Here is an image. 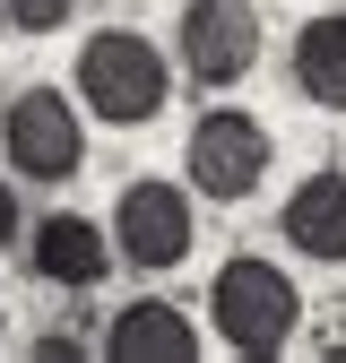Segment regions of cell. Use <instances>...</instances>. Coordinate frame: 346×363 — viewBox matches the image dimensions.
Segmentation results:
<instances>
[{
	"mask_svg": "<svg viewBox=\"0 0 346 363\" xmlns=\"http://www.w3.org/2000/svg\"><path fill=\"white\" fill-rule=\"evenodd\" d=\"M173 96V69L139 26H96L78 43V104L104 130H147Z\"/></svg>",
	"mask_w": 346,
	"mask_h": 363,
	"instance_id": "6da1fadb",
	"label": "cell"
},
{
	"mask_svg": "<svg viewBox=\"0 0 346 363\" xmlns=\"http://www.w3.org/2000/svg\"><path fill=\"white\" fill-rule=\"evenodd\" d=\"M208 320H216V337H225L242 363H269L303 329V294H294V277H286L277 259L234 251L225 268H216V286H208Z\"/></svg>",
	"mask_w": 346,
	"mask_h": 363,
	"instance_id": "7a4b0ae2",
	"label": "cell"
},
{
	"mask_svg": "<svg viewBox=\"0 0 346 363\" xmlns=\"http://www.w3.org/2000/svg\"><path fill=\"white\" fill-rule=\"evenodd\" d=\"M269 164H277L269 121H260V113H234V104L199 113L191 139H182V173H191V191L216 199V208H242L260 182H269Z\"/></svg>",
	"mask_w": 346,
	"mask_h": 363,
	"instance_id": "3957f363",
	"label": "cell"
},
{
	"mask_svg": "<svg viewBox=\"0 0 346 363\" xmlns=\"http://www.w3.org/2000/svg\"><path fill=\"white\" fill-rule=\"evenodd\" d=\"M0 156L18 182H78L86 164V121L61 86H18L0 104Z\"/></svg>",
	"mask_w": 346,
	"mask_h": 363,
	"instance_id": "277c9868",
	"label": "cell"
},
{
	"mask_svg": "<svg viewBox=\"0 0 346 363\" xmlns=\"http://www.w3.org/2000/svg\"><path fill=\"white\" fill-rule=\"evenodd\" d=\"M173 43H182V78L208 86V96H225V86H242L260 69V43H269V26H260L251 0H182V26H173Z\"/></svg>",
	"mask_w": 346,
	"mask_h": 363,
	"instance_id": "5b68a950",
	"label": "cell"
},
{
	"mask_svg": "<svg viewBox=\"0 0 346 363\" xmlns=\"http://www.w3.org/2000/svg\"><path fill=\"white\" fill-rule=\"evenodd\" d=\"M113 259H130L139 277H164V268H182L191 259V242H199V225H191V199L173 191V182H156V173H139L121 191V208H113Z\"/></svg>",
	"mask_w": 346,
	"mask_h": 363,
	"instance_id": "8992f818",
	"label": "cell"
},
{
	"mask_svg": "<svg viewBox=\"0 0 346 363\" xmlns=\"http://www.w3.org/2000/svg\"><path fill=\"white\" fill-rule=\"evenodd\" d=\"M26 268L43 286H61V294H96L104 277H113V234L96 216H69V208H52L26 234Z\"/></svg>",
	"mask_w": 346,
	"mask_h": 363,
	"instance_id": "52a82bcc",
	"label": "cell"
},
{
	"mask_svg": "<svg viewBox=\"0 0 346 363\" xmlns=\"http://www.w3.org/2000/svg\"><path fill=\"white\" fill-rule=\"evenodd\" d=\"M277 234H286V251H303V259L346 268V173H337V164L303 173L294 191H286V208H277Z\"/></svg>",
	"mask_w": 346,
	"mask_h": 363,
	"instance_id": "ba28073f",
	"label": "cell"
},
{
	"mask_svg": "<svg viewBox=\"0 0 346 363\" xmlns=\"http://www.w3.org/2000/svg\"><path fill=\"white\" fill-rule=\"evenodd\" d=\"M104 354L113 363H199V329L182 320L173 303H121L104 320Z\"/></svg>",
	"mask_w": 346,
	"mask_h": 363,
	"instance_id": "9c48e42d",
	"label": "cell"
},
{
	"mask_svg": "<svg viewBox=\"0 0 346 363\" xmlns=\"http://www.w3.org/2000/svg\"><path fill=\"white\" fill-rule=\"evenodd\" d=\"M294 86H303V104L346 113V9L303 18V35H294Z\"/></svg>",
	"mask_w": 346,
	"mask_h": 363,
	"instance_id": "30bf717a",
	"label": "cell"
},
{
	"mask_svg": "<svg viewBox=\"0 0 346 363\" xmlns=\"http://www.w3.org/2000/svg\"><path fill=\"white\" fill-rule=\"evenodd\" d=\"M0 18H9L18 35H61L78 18V0H0Z\"/></svg>",
	"mask_w": 346,
	"mask_h": 363,
	"instance_id": "8fae6325",
	"label": "cell"
},
{
	"mask_svg": "<svg viewBox=\"0 0 346 363\" xmlns=\"http://www.w3.org/2000/svg\"><path fill=\"white\" fill-rule=\"evenodd\" d=\"M26 234V216H18V191H9V173H0V251H9Z\"/></svg>",
	"mask_w": 346,
	"mask_h": 363,
	"instance_id": "7c38bea8",
	"label": "cell"
},
{
	"mask_svg": "<svg viewBox=\"0 0 346 363\" xmlns=\"http://www.w3.org/2000/svg\"><path fill=\"white\" fill-rule=\"evenodd\" d=\"M78 354H86V346L61 337V329H52V337H35V363H78Z\"/></svg>",
	"mask_w": 346,
	"mask_h": 363,
	"instance_id": "4fadbf2b",
	"label": "cell"
},
{
	"mask_svg": "<svg viewBox=\"0 0 346 363\" xmlns=\"http://www.w3.org/2000/svg\"><path fill=\"white\" fill-rule=\"evenodd\" d=\"M0 346H9V320H0Z\"/></svg>",
	"mask_w": 346,
	"mask_h": 363,
	"instance_id": "5bb4252c",
	"label": "cell"
}]
</instances>
